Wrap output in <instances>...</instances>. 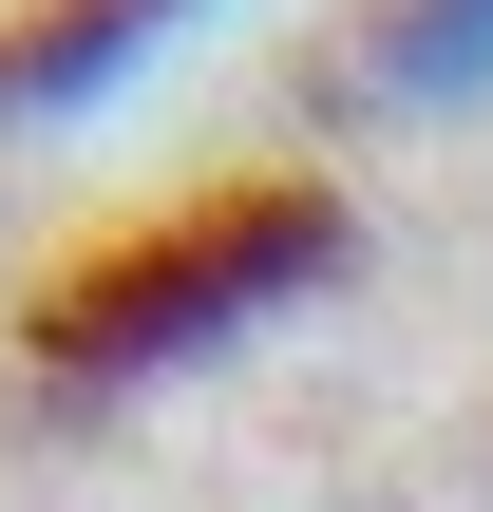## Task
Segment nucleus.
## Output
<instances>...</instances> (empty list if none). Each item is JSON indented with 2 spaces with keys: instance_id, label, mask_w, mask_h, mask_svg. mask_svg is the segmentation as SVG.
I'll list each match as a JSON object with an SVG mask.
<instances>
[{
  "instance_id": "nucleus-1",
  "label": "nucleus",
  "mask_w": 493,
  "mask_h": 512,
  "mask_svg": "<svg viewBox=\"0 0 493 512\" xmlns=\"http://www.w3.org/2000/svg\"><path fill=\"white\" fill-rule=\"evenodd\" d=\"M304 285H342V190L323 171H209L171 209H114L38 304H19V361L57 399H133V380H190L228 342H266Z\"/></svg>"
},
{
  "instance_id": "nucleus-2",
  "label": "nucleus",
  "mask_w": 493,
  "mask_h": 512,
  "mask_svg": "<svg viewBox=\"0 0 493 512\" xmlns=\"http://www.w3.org/2000/svg\"><path fill=\"white\" fill-rule=\"evenodd\" d=\"M209 0H0V114H95L114 76H152Z\"/></svg>"
},
{
  "instance_id": "nucleus-3",
  "label": "nucleus",
  "mask_w": 493,
  "mask_h": 512,
  "mask_svg": "<svg viewBox=\"0 0 493 512\" xmlns=\"http://www.w3.org/2000/svg\"><path fill=\"white\" fill-rule=\"evenodd\" d=\"M361 95L380 114H475L493 95V0H361Z\"/></svg>"
}]
</instances>
